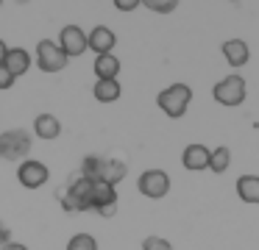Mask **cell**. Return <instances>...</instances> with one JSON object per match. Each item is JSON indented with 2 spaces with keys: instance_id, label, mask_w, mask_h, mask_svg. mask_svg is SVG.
<instances>
[{
  "instance_id": "8992f818",
  "label": "cell",
  "mask_w": 259,
  "mask_h": 250,
  "mask_svg": "<svg viewBox=\"0 0 259 250\" xmlns=\"http://www.w3.org/2000/svg\"><path fill=\"white\" fill-rule=\"evenodd\" d=\"M51 178V170H48L45 161H36V159H25L17 164V181L23 183L25 189H42Z\"/></svg>"
},
{
  "instance_id": "83f0119b",
  "label": "cell",
  "mask_w": 259,
  "mask_h": 250,
  "mask_svg": "<svg viewBox=\"0 0 259 250\" xmlns=\"http://www.w3.org/2000/svg\"><path fill=\"white\" fill-rule=\"evenodd\" d=\"M0 6H3V3H0Z\"/></svg>"
},
{
  "instance_id": "52a82bcc",
  "label": "cell",
  "mask_w": 259,
  "mask_h": 250,
  "mask_svg": "<svg viewBox=\"0 0 259 250\" xmlns=\"http://www.w3.org/2000/svg\"><path fill=\"white\" fill-rule=\"evenodd\" d=\"M59 47L64 50L67 59H78L87 53V31L78 25H64L59 31Z\"/></svg>"
},
{
  "instance_id": "5b68a950",
  "label": "cell",
  "mask_w": 259,
  "mask_h": 250,
  "mask_svg": "<svg viewBox=\"0 0 259 250\" xmlns=\"http://www.w3.org/2000/svg\"><path fill=\"white\" fill-rule=\"evenodd\" d=\"M137 189L148 200H162L170 192V175L164 170H145L137 181Z\"/></svg>"
},
{
  "instance_id": "7a4b0ae2",
  "label": "cell",
  "mask_w": 259,
  "mask_h": 250,
  "mask_svg": "<svg viewBox=\"0 0 259 250\" xmlns=\"http://www.w3.org/2000/svg\"><path fill=\"white\" fill-rule=\"evenodd\" d=\"M31 133L25 128H9L0 133V159L3 161H25L31 153Z\"/></svg>"
},
{
  "instance_id": "ac0fdd59",
  "label": "cell",
  "mask_w": 259,
  "mask_h": 250,
  "mask_svg": "<svg viewBox=\"0 0 259 250\" xmlns=\"http://www.w3.org/2000/svg\"><path fill=\"white\" fill-rule=\"evenodd\" d=\"M231 167V150L229 147H214L212 156H209V170L214 172V175H220V172H226Z\"/></svg>"
},
{
  "instance_id": "d4e9b609",
  "label": "cell",
  "mask_w": 259,
  "mask_h": 250,
  "mask_svg": "<svg viewBox=\"0 0 259 250\" xmlns=\"http://www.w3.org/2000/svg\"><path fill=\"white\" fill-rule=\"evenodd\" d=\"M114 6H117L120 11H134L137 6H140V0H114Z\"/></svg>"
},
{
  "instance_id": "d6986e66",
  "label": "cell",
  "mask_w": 259,
  "mask_h": 250,
  "mask_svg": "<svg viewBox=\"0 0 259 250\" xmlns=\"http://www.w3.org/2000/svg\"><path fill=\"white\" fill-rule=\"evenodd\" d=\"M101 167H103V159L90 153V156H84V161H81V172H78V175L90 178V181H98V178H101Z\"/></svg>"
},
{
  "instance_id": "44dd1931",
  "label": "cell",
  "mask_w": 259,
  "mask_h": 250,
  "mask_svg": "<svg viewBox=\"0 0 259 250\" xmlns=\"http://www.w3.org/2000/svg\"><path fill=\"white\" fill-rule=\"evenodd\" d=\"M140 6H145L148 11H156V14H173L179 9V0H142Z\"/></svg>"
},
{
  "instance_id": "8fae6325",
  "label": "cell",
  "mask_w": 259,
  "mask_h": 250,
  "mask_svg": "<svg viewBox=\"0 0 259 250\" xmlns=\"http://www.w3.org/2000/svg\"><path fill=\"white\" fill-rule=\"evenodd\" d=\"M92 72H95L98 81H117V75H120V59L114 53L95 56V61H92Z\"/></svg>"
},
{
  "instance_id": "30bf717a",
  "label": "cell",
  "mask_w": 259,
  "mask_h": 250,
  "mask_svg": "<svg viewBox=\"0 0 259 250\" xmlns=\"http://www.w3.org/2000/svg\"><path fill=\"white\" fill-rule=\"evenodd\" d=\"M220 50H223V56H226V61H229L231 70H240V67H245L248 59H251V50H248V44L242 42V39H226Z\"/></svg>"
},
{
  "instance_id": "9a60e30c",
  "label": "cell",
  "mask_w": 259,
  "mask_h": 250,
  "mask_svg": "<svg viewBox=\"0 0 259 250\" xmlns=\"http://www.w3.org/2000/svg\"><path fill=\"white\" fill-rule=\"evenodd\" d=\"M125 175H128V164H125V161H120V159H103L101 178H98V181L109 183V186H117Z\"/></svg>"
},
{
  "instance_id": "ffe728a7",
  "label": "cell",
  "mask_w": 259,
  "mask_h": 250,
  "mask_svg": "<svg viewBox=\"0 0 259 250\" xmlns=\"http://www.w3.org/2000/svg\"><path fill=\"white\" fill-rule=\"evenodd\" d=\"M67 250H98V239L92 233H73L67 242Z\"/></svg>"
},
{
  "instance_id": "e0dca14e",
  "label": "cell",
  "mask_w": 259,
  "mask_h": 250,
  "mask_svg": "<svg viewBox=\"0 0 259 250\" xmlns=\"http://www.w3.org/2000/svg\"><path fill=\"white\" fill-rule=\"evenodd\" d=\"M92 94H95L98 103H114L123 94V86H120V81H95Z\"/></svg>"
},
{
  "instance_id": "277c9868",
  "label": "cell",
  "mask_w": 259,
  "mask_h": 250,
  "mask_svg": "<svg viewBox=\"0 0 259 250\" xmlns=\"http://www.w3.org/2000/svg\"><path fill=\"white\" fill-rule=\"evenodd\" d=\"M67 61L70 59L59 47V42H53V39H39L36 42V67L42 72H62L67 67Z\"/></svg>"
},
{
  "instance_id": "ba28073f",
  "label": "cell",
  "mask_w": 259,
  "mask_h": 250,
  "mask_svg": "<svg viewBox=\"0 0 259 250\" xmlns=\"http://www.w3.org/2000/svg\"><path fill=\"white\" fill-rule=\"evenodd\" d=\"M114 44H117V36H114V31L106 28V25H95L90 33H87V50H92L95 56L112 53Z\"/></svg>"
},
{
  "instance_id": "9c48e42d",
  "label": "cell",
  "mask_w": 259,
  "mask_h": 250,
  "mask_svg": "<svg viewBox=\"0 0 259 250\" xmlns=\"http://www.w3.org/2000/svg\"><path fill=\"white\" fill-rule=\"evenodd\" d=\"M209 156H212V150L206 144H187L184 153H181V164L190 172H201L209 170Z\"/></svg>"
},
{
  "instance_id": "cb8c5ba5",
  "label": "cell",
  "mask_w": 259,
  "mask_h": 250,
  "mask_svg": "<svg viewBox=\"0 0 259 250\" xmlns=\"http://www.w3.org/2000/svg\"><path fill=\"white\" fill-rule=\"evenodd\" d=\"M9 242H12V228H9L6 222L0 220V247H6Z\"/></svg>"
},
{
  "instance_id": "3957f363",
  "label": "cell",
  "mask_w": 259,
  "mask_h": 250,
  "mask_svg": "<svg viewBox=\"0 0 259 250\" xmlns=\"http://www.w3.org/2000/svg\"><path fill=\"white\" fill-rule=\"evenodd\" d=\"M212 97L218 100L220 106H229V109H234V106H242L248 97V83L242 75H237V72H231V75H226L223 81H218L212 86Z\"/></svg>"
},
{
  "instance_id": "5bb4252c",
  "label": "cell",
  "mask_w": 259,
  "mask_h": 250,
  "mask_svg": "<svg viewBox=\"0 0 259 250\" xmlns=\"http://www.w3.org/2000/svg\"><path fill=\"white\" fill-rule=\"evenodd\" d=\"M109 206H117V186L95 181V186H92V211L98 214L101 209H109Z\"/></svg>"
},
{
  "instance_id": "603a6c76",
  "label": "cell",
  "mask_w": 259,
  "mask_h": 250,
  "mask_svg": "<svg viewBox=\"0 0 259 250\" xmlns=\"http://www.w3.org/2000/svg\"><path fill=\"white\" fill-rule=\"evenodd\" d=\"M14 81H17V78H14L12 72L6 70V67H0V92H6V89H12V86H14Z\"/></svg>"
},
{
  "instance_id": "4fadbf2b",
  "label": "cell",
  "mask_w": 259,
  "mask_h": 250,
  "mask_svg": "<svg viewBox=\"0 0 259 250\" xmlns=\"http://www.w3.org/2000/svg\"><path fill=\"white\" fill-rule=\"evenodd\" d=\"M34 133L39 139H45V142H53V139H59V133H62V122H59V117L53 114H39L34 117Z\"/></svg>"
},
{
  "instance_id": "7402d4cb",
  "label": "cell",
  "mask_w": 259,
  "mask_h": 250,
  "mask_svg": "<svg viewBox=\"0 0 259 250\" xmlns=\"http://www.w3.org/2000/svg\"><path fill=\"white\" fill-rule=\"evenodd\" d=\"M142 250H173V244L162 236H148L145 242H142Z\"/></svg>"
},
{
  "instance_id": "7c38bea8",
  "label": "cell",
  "mask_w": 259,
  "mask_h": 250,
  "mask_svg": "<svg viewBox=\"0 0 259 250\" xmlns=\"http://www.w3.org/2000/svg\"><path fill=\"white\" fill-rule=\"evenodd\" d=\"M31 64H34V59H31V53L25 47H9V56H6V64L3 67H6L14 78H20L31 70Z\"/></svg>"
},
{
  "instance_id": "6da1fadb",
  "label": "cell",
  "mask_w": 259,
  "mask_h": 250,
  "mask_svg": "<svg viewBox=\"0 0 259 250\" xmlns=\"http://www.w3.org/2000/svg\"><path fill=\"white\" fill-rule=\"evenodd\" d=\"M190 103H192V89L187 83H170V86H164L156 94V106L170 120H181L187 114V109H190Z\"/></svg>"
},
{
  "instance_id": "4316f807",
  "label": "cell",
  "mask_w": 259,
  "mask_h": 250,
  "mask_svg": "<svg viewBox=\"0 0 259 250\" xmlns=\"http://www.w3.org/2000/svg\"><path fill=\"white\" fill-rule=\"evenodd\" d=\"M0 250H28V247H25L23 242H14V239H12V242L6 244V247H0Z\"/></svg>"
},
{
  "instance_id": "2e32d148",
  "label": "cell",
  "mask_w": 259,
  "mask_h": 250,
  "mask_svg": "<svg viewBox=\"0 0 259 250\" xmlns=\"http://www.w3.org/2000/svg\"><path fill=\"white\" fill-rule=\"evenodd\" d=\"M237 197L248 206H259V175H240L237 178Z\"/></svg>"
},
{
  "instance_id": "484cf974",
  "label": "cell",
  "mask_w": 259,
  "mask_h": 250,
  "mask_svg": "<svg viewBox=\"0 0 259 250\" xmlns=\"http://www.w3.org/2000/svg\"><path fill=\"white\" fill-rule=\"evenodd\" d=\"M6 56H9V44L3 42V39H0V67L6 64Z\"/></svg>"
}]
</instances>
